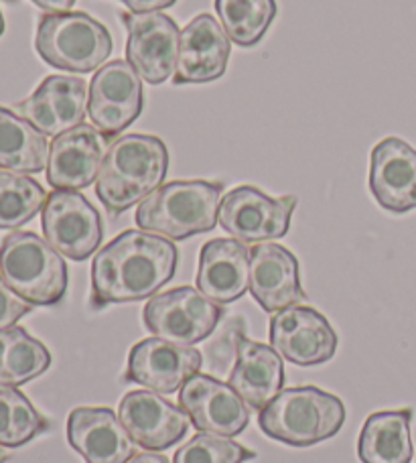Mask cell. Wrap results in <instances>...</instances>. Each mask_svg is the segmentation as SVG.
I'll return each instance as SVG.
<instances>
[{
  "instance_id": "1",
  "label": "cell",
  "mask_w": 416,
  "mask_h": 463,
  "mask_svg": "<svg viewBox=\"0 0 416 463\" xmlns=\"http://www.w3.org/2000/svg\"><path fill=\"white\" fill-rule=\"evenodd\" d=\"M177 264L179 250L173 240L145 230L122 232L91 262V307L155 297L175 277Z\"/></svg>"
},
{
  "instance_id": "2",
  "label": "cell",
  "mask_w": 416,
  "mask_h": 463,
  "mask_svg": "<svg viewBox=\"0 0 416 463\" xmlns=\"http://www.w3.org/2000/svg\"><path fill=\"white\" fill-rule=\"evenodd\" d=\"M169 169V151L159 137L116 138L99 167L96 195L112 218L145 202L161 187Z\"/></svg>"
},
{
  "instance_id": "3",
  "label": "cell",
  "mask_w": 416,
  "mask_h": 463,
  "mask_svg": "<svg viewBox=\"0 0 416 463\" xmlns=\"http://www.w3.org/2000/svg\"><path fill=\"white\" fill-rule=\"evenodd\" d=\"M222 181H171L138 203L137 226L169 240H187L218 224Z\"/></svg>"
},
{
  "instance_id": "4",
  "label": "cell",
  "mask_w": 416,
  "mask_h": 463,
  "mask_svg": "<svg viewBox=\"0 0 416 463\" xmlns=\"http://www.w3.org/2000/svg\"><path fill=\"white\" fill-rule=\"evenodd\" d=\"M344 423V402L317 386L287 388L258 415L262 433L290 448H313L331 439Z\"/></svg>"
},
{
  "instance_id": "5",
  "label": "cell",
  "mask_w": 416,
  "mask_h": 463,
  "mask_svg": "<svg viewBox=\"0 0 416 463\" xmlns=\"http://www.w3.org/2000/svg\"><path fill=\"white\" fill-rule=\"evenodd\" d=\"M0 275L24 301L52 307L68 293V264L35 232H13L0 242Z\"/></svg>"
},
{
  "instance_id": "6",
  "label": "cell",
  "mask_w": 416,
  "mask_h": 463,
  "mask_svg": "<svg viewBox=\"0 0 416 463\" xmlns=\"http://www.w3.org/2000/svg\"><path fill=\"white\" fill-rule=\"evenodd\" d=\"M35 49L55 70L96 71L114 49L112 35L88 13H49L39 19Z\"/></svg>"
},
{
  "instance_id": "7",
  "label": "cell",
  "mask_w": 416,
  "mask_h": 463,
  "mask_svg": "<svg viewBox=\"0 0 416 463\" xmlns=\"http://www.w3.org/2000/svg\"><path fill=\"white\" fill-rule=\"evenodd\" d=\"M222 317V305L207 299L194 287H177L155 295L143 311L148 332L181 345L203 342L213 334Z\"/></svg>"
},
{
  "instance_id": "8",
  "label": "cell",
  "mask_w": 416,
  "mask_h": 463,
  "mask_svg": "<svg viewBox=\"0 0 416 463\" xmlns=\"http://www.w3.org/2000/svg\"><path fill=\"white\" fill-rule=\"evenodd\" d=\"M297 208L295 195L270 197L254 185H240L222 197L220 226L244 244L287 236Z\"/></svg>"
},
{
  "instance_id": "9",
  "label": "cell",
  "mask_w": 416,
  "mask_h": 463,
  "mask_svg": "<svg viewBox=\"0 0 416 463\" xmlns=\"http://www.w3.org/2000/svg\"><path fill=\"white\" fill-rule=\"evenodd\" d=\"M41 226L49 244L71 260H86L104 238L102 218L88 197L70 189H55L41 210Z\"/></svg>"
},
{
  "instance_id": "10",
  "label": "cell",
  "mask_w": 416,
  "mask_h": 463,
  "mask_svg": "<svg viewBox=\"0 0 416 463\" xmlns=\"http://www.w3.org/2000/svg\"><path fill=\"white\" fill-rule=\"evenodd\" d=\"M143 109V80L128 61L106 63L91 78L88 114L91 124L108 138L127 130Z\"/></svg>"
},
{
  "instance_id": "11",
  "label": "cell",
  "mask_w": 416,
  "mask_h": 463,
  "mask_svg": "<svg viewBox=\"0 0 416 463\" xmlns=\"http://www.w3.org/2000/svg\"><path fill=\"white\" fill-rule=\"evenodd\" d=\"M128 31L127 60L147 84L159 86L175 73L181 31L171 16L155 13H120Z\"/></svg>"
},
{
  "instance_id": "12",
  "label": "cell",
  "mask_w": 416,
  "mask_h": 463,
  "mask_svg": "<svg viewBox=\"0 0 416 463\" xmlns=\"http://www.w3.org/2000/svg\"><path fill=\"white\" fill-rule=\"evenodd\" d=\"M270 344L282 358L307 368L331 360L339 340L323 313L293 305L270 319Z\"/></svg>"
},
{
  "instance_id": "13",
  "label": "cell",
  "mask_w": 416,
  "mask_h": 463,
  "mask_svg": "<svg viewBox=\"0 0 416 463\" xmlns=\"http://www.w3.org/2000/svg\"><path fill=\"white\" fill-rule=\"evenodd\" d=\"M179 404L191 423L202 433L236 437L250 423L242 396L230 384L210 374L191 376L179 391Z\"/></svg>"
},
{
  "instance_id": "14",
  "label": "cell",
  "mask_w": 416,
  "mask_h": 463,
  "mask_svg": "<svg viewBox=\"0 0 416 463\" xmlns=\"http://www.w3.org/2000/svg\"><path fill=\"white\" fill-rule=\"evenodd\" d=\"M202 354L194 347L166 342L163 337H147L132 345L124 380L148 391L173 394L183 388L202 368Z\"/></svg>"
},
{
  "instance_id": "15",
  "label": "cell",
  "mask_w": 416,
  "mask_h": 463,
  "mask_svg": "<svg viewBox=\"0 0 416 463\" xmlns=\"http://www.w3.org/2000/svg\"><path fill=\"white\" fill-rule=\"evenodd\" d=\"M90 92L86 80L76 76H47L14 112L45 137H60L86 120Z\"/></svg>"
},
{
  "instance_id": "16",
  "label": "cell",
  "mask_w": 416,
  "mask_h": 463,
  "mask_svg": "<svg viewBox=\"0 0 416 463\" xmlns=\"http://www.w3.org/2000/svg\"><path fill=\"white\" fill-rule=\"evenodd\" d=\"M110 140L91 124H80L55 137L49 146L47 184L70 192L90 187L98 179Z\"/></svg>"
},
{
  "instance_id": "17",
  "label": "cell",
  "mask_w": 416,
  "mask_h": 463,
  "mask_svg": "<svg viewBox=\"0 0 416 463\" xmlns=\"http://www.w3.org/2000/svg\"><path fill=\"white\" fill-rule=\"evenodd\" d=\"M230 41L228 33L212 14H197L181 31L173 84H207V81L220 80L228 70L232 53Z\"/></svg>"
},
{
  "instance_id": "18",
  "label": "cell",
  "mask_w": 416,
  "mask_h": 463,
  "mask_svg": "<svg viewBox=\"0 0 416 463\" xmlns=\"http://www.w3.org/2000/svg\"><path fill=\"white\" fill-rule=\"evenodd\" d=\"M118 417L137 445L151 451H165L183 441L189 417L177 404L148 391H130L122 396Z\"/></svg>"
},
{
  "instance_id": "19",
  "label": "cell",
  "mask_w": 416,
  "mask_h": 463,
  "mask_svg": "<svg viewBox=\"0 0 416 463\" xmlns=\"http://www.w3.org/2000/svg\"><path fill=\"white\" fill-rule=\"evenodd\" d=\"M250 293L264 311L279 313L307 299L298 260L288 248L264 242L250 248Z\"/></svg>"
},
{
  "instance_id": "20",
  "label": "cell",
  "mask_w": 416,
  "mask_h": 463,
  "mask_svg": "<svg viewBox=\"0 0 416 463\" xmlns=\"http://www.w3.org/2000/svg\"><path fill=\"white\" fill-rule=\"evenodd\" d=\"M370 192L392 213L416 210V151L406 140L388 137L372 148Z\"/></svg>"
},
{
  "instance_id": "21",
  "label": "cell",
  "mask_w": 416,
  "mask_h": 463,
  "mask_svg": "<svg viewBox=\"0 0 416 463\" xmlns=\"http://www.w3.org/2000/svg\"><path fill=\"white\" fill-rule=\"evenodd\" d=\"M68 441L88 463H128L137 456L120 417L106 407L73 409L68 419Z\"/></svg>"
},
{
  "instance_id": "22",
  "label": "cell",
  "mask_w": 416,
  "mask_h": 463,
  "mask_svg": "<svg viewBox=\"0 0 416 463\" xmlns=\"http://www.w3.org/2000/svg\"><path fill=\"white\" fill-rule=\"evenodd\" d=\"M197 288L218 305L242 299L250 288V250L236 238H213L199 252Z\"/></svg>"
},
{
  "instance_id": "23",
  "label": "cell",
  "mask_w": 416,
  "mask_h": 463,
  "mask_svg": "<svg viewBox=\"0 0 416 463\" xmlns=\"http://www.w3.org/2000/svg\"><path fill=\"white\" fill-rule=\"evenodd\" d=\"M230 386L252 411H264L285 386V366L272 345L238 337V355L230 374Z\"/></svg>"
},
{
  "instance_id": "24",
  "label": "cell",
  "mask_w": 416,
  "mask_h": 463,
  "mask_svg": "<svg viewBox=\"0 0 416 463\" xmlns=\"http://www.w3.org/2000/svg\"><path fill=\"white\" fill-rule=\"evenodd\" d=\"M411 409L373 412L362 427L357 458L362 463H411Z\"/></svg>"
},
{
  "instance_id": "25",
  "label": "cell",
  "mask_w": 416,
  "mask_h": 463,
  "mask_svg": "<svg viewBox=\"0 0 416 463\" xmlns=\"http://www.w3.org/2000/svg\"><path fill=\"white\" fill-rule=\"evenodd\" d=\"M49 146L43 132L14 110L0 106V169L41 173L47 169Z\"/></svg>"
},
{
  "instance_id": "26",
  "label": "cell",
  "mask_w": 416,
  "mask_h": 463,
  "mask_svg": "<svg viewBox=\"0 0 416 463\" xmlns=\"http://www.w3.org/2000/svg\"><path fill=\"white\" fill-rule=\"evenodd\" d=\"M52 366V354L27 329H0V384L23 386Z\"/></svg>"
},
{
  "instance_id": "27",
  "label": "cell",
  "mask_w": 416,
  "mask_h": 463,
  "mask_svg": "<svg viewBox=\"0 0 416 463\" xmlns=\"http://www.w3.org/2000/svg\"><path fill=\"white\" fill-rule=\"evenodd\" d=\"M215 13L236 45L254 47L277 16V0H215Z\"/></svg>"
},
{
  "instance_id": "28",
  "label": "cell",
  "mask_w": 416,
  "mask_h": 463,
  "mask_svg": "<svg viewBox=\"0 0 416 463\" xmlns=\"http://www.w3.org/2000/svg\"><path fill=\"white\" fill-rule=\"evenodd\" d=\"M49 431V420L14 386L0 384V448L16 449Z\"/></svg>"
},
{
  "instance_id": "29",
  "label": "cell",
  "mask_w": 416,
  "mask_h": 463,
  "mask_svg": "<svg viewBox=\"0 0 416 463\" xmlns=\"http://www.w3.org/2000/svg\"><path fill=\"white\" fill-rule=\"evenodd\" d=\"M43 185L23 173L0 171V230H16L43 210Z\"/></svg>"
},
{
  "instance_id": "30",
  "label": "cell",
  "mask_w": 416,
  "mask_h": 463,
  "mask_svg": "<svg viewBox=\"0 0 416 463\" xmlns=\"http://www.w3.org/2000/svg\"><path fill=\"white\" fill-rule=\"evenodd\" d=\"M256 453L228 437L199 433L177 449L173 463H244Z\"/></svg>"
},
{
  "instance_id": "31",
  "label": "cell",
  "mask_w": 416,
  "mask_h": 463,
  "mask_svg": "<svg viewBox=\"0 0 416 463\" xmlns=\"http://www.w3.org/2000/svg\"><path fill=\"white\" fill-rule=\"evenodd\" d=\"M244 334V321L232 317L228 326L222 327L218 337L205 347V358L215 374H226L230 366H234V355H238V337Z\"/></svg>"
},
{
  "instance_id": "32",
  "label": "cell",
  "mask_w": 416,
  "mask_h": 463,
  "mask_svg": "<svg viewBox=\"0 0 416 463\" xmlns=\"http://www.w3.org/2000/svg\"><path fill=\"white\" fill-rule=\"evenodd\" d=\"M35 305L24 301L21 295H16L6 280L0 275V329L14 327L16 321L29 316Z\"/></svg>"
},
{
  "instance_id": "33",
  "label": "cell",
  "mask_w": 416,
  "mask_h": 463,
  "mask_svg": "<svg viewBox=\"0 0 416 463\" xmlns=\"http://www.w3.org/2000/svg\"><path fill=\"white\" fill-rule=\"evenodd\" d=\"M124 6L128 8L130 13L140 14V13H155L163 11V8L173 6L177 0H118Z\"/></svg>"
},
{
  "instance_id": "34",
  "label": "cell",
  "mask_w": 416,
  "mask_h": 463,
  "mask_svg": "<svg viewBox=\"0 0 416 463\" xmlns=\"http://www.w3.org/2000/svg\"><path fill=\"white\" fill-rule=\"evenodd\" d=\"M31 3L47 13H68L76 0H31Z\"/></svg>"
},
{
  "instance_id": "35",
  "label": "cell",
  "mask_w": 416,
  "mask_h": 463,
  "mask_svg": "<svg viewBox=\"0 0 416 463\" xmlns=\"http://www.w3.org/2000/svg\"><path fill=\"white\" fill-rule=\"evenodd\" d=\"M128 463H171L161 453H138V456L132 458Z\"/></svg>"
},
{
  "instance_id": "36",
  "label": "cell",
  "mask_w": 416,
  "mask_h": 463,
  "mask_svg": "<svg viewBox=\"0 0 416 463\" xmlns=\"http://www.w3.org/2000/svg\"><path fill=\"white\" fill-rule=\"evenodd\" d=\"M5 33V16H3V11H0V37H3Z\"/></svg>"
},
{
  "instance_id": "37",
  "label": "cell",
  "mask_w": 416,
  "mask_h": 463,
  "mask_svg": "<svg viewBox=\"0 0 416 463\" xmlns=\"http://www.w3.org/2000/svg\"><path fill=\"white\" fill-rule=\"evenodd\" d=\"M5 461H6V453L0 449V463H5Z\"/></svg>"
},
{
  "instance_id": "38",
  "label": "cell",
  "mask_w": 416,
  "mask_h": 463,
  "mask_svg": "<svg viewBox=\"0 0 416 463\" xmlns=\"http://www.w3.org/2000/svg\"><path fill=\"white\" fill-rule=\"evenodd\" d=\"M11 3H13V0H11Z\"/></svg>"
}]
</instances>
